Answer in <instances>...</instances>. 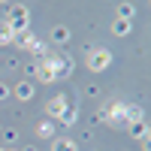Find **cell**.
Returning a JSON list of instances; mask_svg holds the SVG:
<instances>
[{"label": "cell", "instance_id": "obj_1", "mask_svg": "<svg viewBox=\"0 0 151 151\" xmlns=\"http://www.w3.org/2000/svg\"><path fill=\"white\" fill-rule=\"evenodd\" d=\"M88 67H91V70H103V67H109V52H91Z\"/></svg>", "mask_w": 151, "mask_h": 151}, {"label": "cell", "instance_id": "obj_2", "mask_svg": "<svg viewBox=\"0 0 151 151\" xmlns=\"http://www.w3.org/2000/svg\"><path fill=\"white\" fill-rule=\"evenodd\" d=\"M55 151H76V145L67 142V139H58V142H55Z\"/></svg>", "mask_w": 151, "mask_h": 151}, {"label": "cell", "instance_id": "obj_3", "mask_svg": "<svg viewBox=\"0 0 151 151\" xmlns=\"http://www.w3.org/2000/svg\"><path fill=\"white\" fill-rule=\"evenodd\" d=\"M60 106H64V97H58L55 103H48V112H52V115H60Z\"/></svg>", "mask_w": 151, "mask_h": 151}, {"label": "cell", "instance_id": "obj_4", "mask_svg": "<svg viewBox=\"0 0 151 151\" xmlns=\"http://www.w3.org/2000/svg\"><path fill=\"white\" fill-rule=\"evenodd\" d=\"M12 21H15V24H24V9H12Z\"/></svg>", "mask_w": 151, "mask_h": 151}, {"label": "cell", "instance_id": "obj_5", "mask_svg": "<svg viewBox=\"0 0 151 151\" xmlns=\"http://www.w3.org/2000/svg\"><path fill=\"white\" fill-rule=\"evenodd\" d=\"M30 94H33V88H30V85H21V88H18V97H24V100H27Z\"/></svg>", "mask_w": 151, "mask_h": 151}, {"label": "cell", "instance_id": "obj_6", "mask_svg": "<svg viewBox=\"0 0 151 151\" xmlns=\"http://www.w3.org/2000/svg\"><path fill=\"white\" fill-rule=\"evenodd\" d=\"M52 133H55V130L48 127V124H42V127H40V136H52Z\"/></svg>", "mask_w": 151, "mask_h": 151}]
</instances>
